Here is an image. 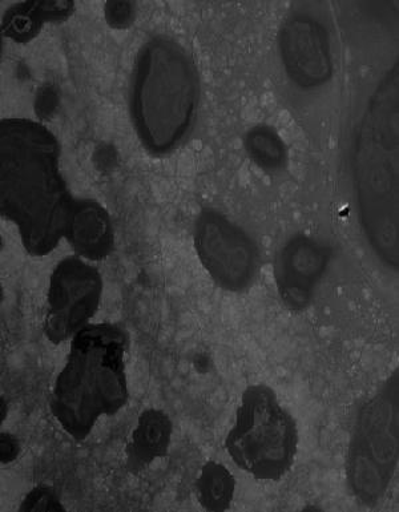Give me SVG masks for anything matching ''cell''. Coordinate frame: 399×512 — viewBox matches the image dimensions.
<instances>
[{"label":"cell","mask_w":399,"mask_h":512,"mask_svg":"<svg viewBox=\"0 0 399 512\" xmlns=\"http://www.w3.org/2000/svg\"><path fill=\"white\" fill-rule=\"evenodd\" d=\"M0 207L18 228L27 253L44 257L64 237L74 199L60 172L56 137L42 124L6 119L0 124Z\"/></svg>","instance_id":"cell-1"},{"label":"cell","mask_w":399,"mask_h":512,"mask_svg":"<svg viewBox=\"0 0 399 512\" xmlns=\"http://www.w3.org/2000/svg\"><path fill=\"white\" fill-rule=\"evenodd\" d=\"M354 201L366 243L390 270L399 266V66L377 84L354 136Z\"/></svg>","instance_id":"cell-2"},{"label":"cell","mask_w":399,"mask_h":512,"mask_svg":"<svg viewBox=\"0 0 399 512\" xmlns=\"http://www.w3.org/2000/svg\"><path fill=\"white\" fill-rule=\"evenodd\" d=\"M195 59L168 35L148 39L133 67L130 110L141 145L155 156L179 148L195 126L200 107Z\"/></svg>","instance_id":"cell-3"},{"label":"cell","mask_w":399,"mask_h":512,"mask_svg":"<svg viewBox=\"0 0 399 512\" xmlns=\"http://www.w3.org/2000/svg\"><path fill=\"white\" fill-rule=\"evenodd\" d=\"M127 346V334L110 322L90 324L72 338L50 409L75 441L90 437L100 418L118 414L127 405Z\"/></svg>","instance_id":"cell-4"},{"label":"cell","mask_w":399,"mask_h":512,"mask_svg":"<svg viewBox=\"0 0 399 512\" xmlns=\"http://www.w3.org/2000/svg\"><path fill=\"white\" fill-rule=\"evenodd\" d=\"M297 447V423L273 389L248 386L225 438L235 465L257 481L278 482L292 470Z\"/></svg>","instance_id":"cell-5"},{"label":"cell","mask_w":399,"mask_h":512,"mask_svg":"<svg viewBox=\"0 0 399 512\" xmlns=\"http://www.w3.org/2000/svg\"><path fill=\"white\" fill-rule=\"evenodd\" d=\"M399 458V376L390 374L358 410L350 437L346 479L361 505L384 499L396 475Z\"/></svg>","instance_id":"cell-6"},{"label":"cell","mask_w":399,"mask_h":512,"mask_svg":"<svg viewBox=\"0 0 399 512\" xmlns=\"http://www.w3.org/2000/svg\"><path fill=\"white\" fill-rule=\"evenodd\" d=\"M193 241L201 265L220 289L243 293L255 285L260 251L240 225L216 209H203L196 217Z\"/></svg>","instance_id":"cell-7"},{"label":"cell","mask_w":399,"mask_h":512,"mask_svg":"<svg viewBox=\"0 0 399 512\" xmlns=\"http://www.w3.org/2000/svg\"><path fill=\"white\" fill-rule=\"evenodd\" d=\"M99 270L80 257H66L55 266L48 285L43 333L54 345L71 341L91 324L103 296Z\"/></svg>","instance_id":"cell-8"},{"label":"cell","mask_w":399,"mask_h":512,"mask_svg":"<svg viewBox=\"0 0 399 512\" xmlns=\"http://www.w3.org/2000/svg\"><path fill=\"white\" fill-rule=\"evenodd\" d=\"M278 54L286 78L301 91H316L334 75L332 39L328 27L313 12L296 8L278 31Z\"/></svg>","instance_id":"cell-9"},{"label":"cell","mask_w":399,"mask_h":512,"mask_svg":"<svg viewBox=\"0 0 399 512\" xmlns=\"http://www.w3.org/2000/svg\"><path fill=\"white\" fill-rule=\"evenodd\" d=\"M332 256L328 244L305 233L285 241L274 258L273 276L286 308L302 312L312 304Z\"/></svg>","instance_id":"cell-10"},{"label":"cell","mask_w":399,"mask_h":512,"mask_svg":"<svg viewBox=\"0 0 399 512\" xmlns=\"http://www.w3.org/2000/svg\"><path fill=\"white\" fill-rule=\"evenodd\" d=\"M64 239L83 260L102 261L114 249V225L106 209L96 201L74 200Z\"/></svg>","instance_id":"cell-11"},{"label":"cell","mask_w":399,"mask_h":512,"mask_svg":"<svg viewBox=\"0 0 399 512\" xmlns=\"http://www.w3.org/2000/svg\"><path fill=\"white\" fill-rule=\"evenodd\" d=\"M172 434L173 423L163 410L143 411L126 447L128 470L136 473L164 458L171 446Z\"/></svg>","instance_id":"cell-12"},{"label":"cell","mask_w":399,"mask_h":512,"mask_svg":"<svg viewBox=\"0 0 399 512\" xmlns=\"http://www.w3.org/2000/svg\"><path fill=\"white\" fill-rule=\"evenodd\" d=\"M236 481L221 463L207 462L196 482L197 499L204 510L223 512L231 509Z\"/></svg>","instance_id":"cell-13"},{"label":"cell","mask_w":399,"mask_h":512,"mask_svg":"<svg viewBox=\"0 0 399 512\" xmlns=\"http://www.w3.org/2000/svg\"><path fill=\"white\" fill-rule=\"evenodd\" d=\"M70 3L58 2H27L18 4L7 11L4 18V32L16 42L31 39L38 32L43 19L62 16L71 10Z\"/></svg>","instance_id":"cell-14"},{"label":"cell","mask_w":399,"mask_h":512,"mask_svg":"<svg viewBox=\"0 0 399 512\" xmlns=\"http://www.w3.org/2000/svg\"><path fill=\"white\" fill-rule=\"evenodd\" d=\"M244 147L253 163L266 172H278L288 161V149L273 127L255 126L247 132Z\"/></svg>","instance_id":"cell-15"},{"label":"cell","mask_w":399,"mask_h":512,"mask_svg":"<svg viewBox=\"0 0 399 512\" xmlns=\"http://www.w3.org/2000/svg\"><path fill=\"white\" fill-rule=\"evenodd\" d=\"M20 511H64L66 507L63 506L62 498L54 487L39 485L28 491L24 497L22 505L19 507Z\"/></svg>","instance_id":"cell-16"},{"label":"cell","mask_w":399,"mask_h":512,"mask_svg":"<svg viewBox=\"0 0 399 512\" xmlns=\"http://www.w3.org/2000/svg\"><path fill=\"white\" fill-rule=\"evenodd\" d=\"M133 6L131 3L112 2L106 6L108 23L114 27L123 28L128 26L133 19Z\"/></svg>","instance_id":"cell-17"},{"label":"cell","mask_w":399,"mask_h":512,"mask_svg":"<svg viewBox=\"0 0 399 512\" xmlns=\"http://www.w3.org/2000/svg\"><path fill=\"white\" fill-rule=\"evenodd\" d=\"M20 454V445L18 439L10 433L0 435V461L3 465L16 461Z\"/></svg>","instance_id":"cell-18"},{"label":"cell","mask_w":399,"mask_h":512,"mask_svg":"<svg viewBox=\"0 0 399 512\" xmlns=\"http://www.w3.org/2000/svg\"><path fill=\"white\" fill-rule=\"evenodd\" d=\"M7 409H8L7 403H6V401H4V398H2V419H3V421L7 417Z\"/></svg>","instance_id":"cell-19"}]
</instances>
